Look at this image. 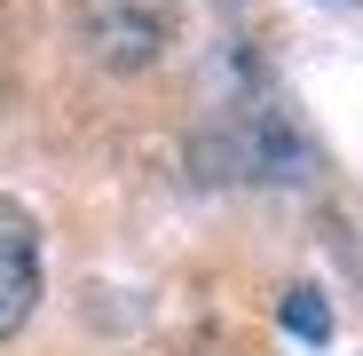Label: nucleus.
<instances>
[{
	"label": "nucleus",
	"instance_id": "nucleus-4",
	"mask_svg": "<svg viewBox=\"0 0 363 356\" xmlns=\"http://www.w3.org/2000/svg\"><path fill=\"white\" fill-rule=\"evenodd\" d=\"M277 317H284V333H300V340H332V309H324L316 285H292L284 301H277Z\"/></svg>",
	"mask_w": 363,
	"mask_h": 356
},
{
	"label": "nucleus",
	"instance_id": "nucleus-2",
	"mask_svg": "<svg viewBox=\"0 0 363 356\" xmlns=\"http://www.w3.org/2000/svg\"><path fill=\"white\" fill-rule=\"evenodd\" d=\"M198 158H206L213 174H237V183H284V190L316 174V151L300 143L277 111H245V119H229L221 135L198 143Z\"/></svg>",
	"mask_w": 363,
	"mask_h": 356
},
{
	"label": "nucleus",
	"instance_id": "nucleus-1",
	"mask_svg": "<svg viewBox=\"0 0 363 356\" xmlns=\"http://www.w3.org/2000/svg\"><path fill=\"white\" fill-rule=\"evenodd\" d=\"M79 32L103 72H150L182 32V0H79Z\"/></svg>",
	"mask_w": 363,
	"mask_h": 356
},
{
	"label": "nucleus",
	"instance_id": "nucleus-3",
	"mask_svg": "<svg viewBox=\"0 0 363 356\" xmlns=\"http://www.w3.org/2000/svg\"><path fill=\"white\" fill-rule=\"evenodd\" d=\"M40 309V222L0 190V340H16Z\"/></svg>",
	"mask_w": 363,
	"mask_h": 356
}]
</instances>
